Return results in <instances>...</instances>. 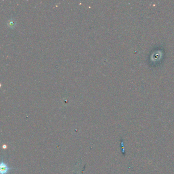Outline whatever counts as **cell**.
Wrapping results in <instances>:
<instances>
[{
  "instance_id": "cell-1",
  "label": "cell",
  "mask_w": 174,
  "mask_h": 174,
  "mask_svg": "<svg viewBox=\"0 0 174 174\" xmlns=\"http://www.w3.org/2000/svg\"><path fill=\"white\" fill-rule=\"evenodd\" d=\"M12 169L11 167H10L3 161V159H2L1 166H0V172L1 174H7L10 170Z\"/></svg>"
}]
</instances>
